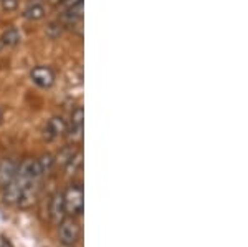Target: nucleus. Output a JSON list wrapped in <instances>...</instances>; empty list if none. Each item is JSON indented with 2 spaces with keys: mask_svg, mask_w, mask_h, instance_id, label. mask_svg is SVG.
Listing matches in <instances>:
<instances>
[{
  "mask_svg": "<svg viewBox=\"0 0 248 247\" xmlns=\"http://www.w3.org/2000/svg\"><path fill=\"white\" fill-rule=\"evenodd\" d=\"M65 208L66 213L71 216H79L83 213V206H85V196H83V188L79 184H71L65 193Z\"/></svg>",
  "mask_w": 248,
  "mask_h": 247,
  "instance_id": "1",
  "label": "nucleus"
},
{
  "mask_svg": "<svg viewBox=\"0 0 248 247\" xmlns=\"http://www.w3.org/2000/svg\"><path fill=\"white\" fill-rule=\"evenodd\" d=\"M60 242H62L63 246H75L78 242L79 239V224L75 219H63L62 222H60Z\"/></svg>",
  "mask_w": 248,
  "mask_h": 247,
  "instance_id": "2",
  "label": "nucleus"
},
{
  "mask_svg": "<svg viewBox=\"0 0 248 247\" xmlns=\"http://www.w3.org/2000/svg\"><path fill=\"white\" fill-rule=\"evenodd\" d=\"M30 77H31V82L37 86H40V88H50L55 83V75H53V71H51V68H48V66H35V68L31 70Z\"/></svg>",
  "mask_w": 248,
  "mask_h": 247,
  "instance_id": "3",
  "label": "nucleus"
},
{
  "mask_svg": "<svg viewBox=\"0 0 248 247\" xmlns=\"http://www.w3.org/2000/svg\"><path fill=\"white\" fill-rule=\"evenodd\" d=\"M83 119H85L83 108L78 106L71 113V121H70V138L73 139V143L83 139Z\"/></svg>",
  "mask_w": 248,
  "mask_h": 247,
  "instance_id": "4",
  "label": "nucleus"
},
{
  "mask_svg": "<svg viewBox=\"0 0 248 247\" xmlns=\"http://www.w3.org/2000/svg\"><path fill=\"white\" fill-rule=\"evenodd\" d=\"M50 216L51 221L55 224H60V222L65 219L66 216V208H65V198H63V193H57L50 201Z\"/></svg>",
  "mask_w": 248,
  "mask_h": 247,
  "instance_id": "5",
  "label": "nucleus"
},
{
  "mask_svg": "<svg viewBox=\"0 0 248 247\" xmlns=\"http://www.w3.org/2000/svg\"><path fill=\"white\" fill-rule=\"evenodd\" d=\"M68 131L66 121L62 116H53L48 121L46 128H45V136L46 139H57L60 136H63Z\"/></svg>",
  "mask_w": 248,
  "mask_h": 247,
  "instance_id": "6",
  "label": "nucleus"
},
{
  "mask_svg": "<svg viewBox=\"0 0 248 247\" xmlns=\"http://www.w3.org/2000/svg\"><path fill=\"white\" fill-rule=\"evenodd\" d=\"M18 169V165L14 159H7V161L0 163V188H5L7 184L14 179L15 173Z\"/></svg>",
  "mask_w": 248,
  "mask_h": 247,
  "instance_id": "7",
  "label": "nucleus"
},
{
  "mask_svg": "<svg viewBox=\"0 0 248 247\" xmlns=\"http://www.w3.org/2000/svg\"><path fill=\"white\" fill-rule=\"evenodd\" d=\"M23 17L27 20H30V22H38V20H42L45 17V7H43L42 3H33L29 9H25Z\"/></svg>",
  "mask_w": 248,
  "mask_h": 247,
  "instance_id": "8",
  "label": "nucleus"
},
{
  "mask_svg": "<svg viewBox=\"0 0 248 247\" xmlns=\"http://www.w3.org/2000/svg\"><path fill=\"white\" fill-rule=\"evenodd\" d=\"M0 40H2V43L7 47H17L20 43V40H22V37H20V32L15 29V27H10V29H7L3 32Z\"/></svg>",
  "mask_w": 248,
  "mask_h": 247,
  "instance_id": "9",
  "label": "nucleus"
},
{
  "mask_svg": "<svg viewBox=\"0 0 248 247\" xmlns=\"http://www.w3.org/2000/svg\"><path fill=\"white\" fill-rule=\"evenodd\" d=\"M68 174H77L83 168V153L81 151H75V154L70 158V161L65 165Z\"/></svg>",
  "mask_w": 248,
  "mask_h": 247,
  "instance_id": "10",
  "label": "nucleus"
},
{
  "mask_svg": "<svg viewBox=\"0 0 248 247\" xmlns=\"http://www.w3.org/2000/svg\"><path fill=\"white\" fill-rule=\"evenodd\" d=\"M45 33H46V37L48 38H51V40H57L62 37V33H63V25L62 23H58V22H50L46 25V29H45Z\"/></svg>",
  "mask_w": 248,
  "mask_h": 247,
  "instance_id": "11",
  "label": "nucleus"
},
{
  "mask_svg": "<svg viewBox=\"0 0 248 247\" xmlns=\"http://www.w3.org/2000/svg\"><path fill=\"white\" fill-rule=\"evenodd\" d=\"M37 161H38L40 168H42V171H43V174H45L46 171H50L51 166L55 165V158L51 156V154H43V156L40 159H37Z\"/></svg>",
  "mask_w": 248,
  "mask_h": 247,
  "instance_id": "12",
  "label": "nucleus"
},
{
  "mask_svg": "<svg viewBox=\"0 0 248 247\" xmlns=\"http://www.w3.org/2000/svg\"><path fill=\"white\" fill-rule=\"evenodd\" d=\"M75 151H77V149H75L73 146H66V148H63V149H62V153L58 154V161L62 163L63 166H65L66 163L70 161V158L75 154Z\"/></svg>",
  "mask_w": 248,
  "mask_h": 247,
  "instance_id": "13",
  "label": "nucleus"
},
{
  "mask_svg": "<svg viewBox=\"0 0 248 247\" xmlns=\"http://www.w3.org/2000/svg\"><path fill=\"white\" fill-rule=\"evenodd\" d=\"M2 2V9L5 12H15L18 9V0H0Z\"/></svg>",
  "mask_w": 248,
  "mask_h": 247,
  "instance_id": "14",
  "label": "nucleus"
},
{
  "mask_svg": "<svg viewBox=\"0 0 248 247\" xmlns=\"http://www.w3.org/2000/svg\"><path fill=\"white\" fill-rule=\"evenodd\" d=\"M62 3L66 7V9H71V7L78 5V3H83V0H63Z\"/></svg>",
  "mask_w": 248,
  "mask_h": 247,
  "instance_id": "15",
  "label": "nucleus"
},
{
  "mask_svg": "<svg viewBox=\"0 0 248 247\" xmlns=\"http://www.w3.org/2000/svg\"><path fill=\"white\" fill-rule=\"evenodd\" d=\"M0 247H14V244L5 236H0Z\"/></svg>",
  "mask_w": 248,
  "mask_h": 247,
  "instance_id": "16",
  "label": "nucleus"
},
{
  "mask_svg": "<svg viewBox=\"0 0 248 247\" xmlns=\"http://www.w3.org/2000/svg\"><path fill=\"white\" fill-rule=\"evenodd\" d=\"M63 0H50V3H62Z\"/></svg>",
  "mask_w": 248,
  "mask_h": 247,
  "instance_id": "17",
  "label": "nucleus"
},
{
  "mask_svg": "<svg viewBox=\"0 0 248 247\" xmlns=\"http://www.w3.org/2000/svg\"><path fill=\"white\" fill-rule=\"evenodd\" d=\"M2 118H3V113H2V108H0V123H2Z\"/></svg>",
  "mask_w": 248,
  "mask_h": 247,
  "instance_id": "18",
  "label": "nucleus"
}]
</instances>
